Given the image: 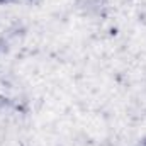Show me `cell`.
<instances>
[{
	"mask_svg": "<svg viewBox=\"0 0 146 146\" xmlns=\"http://www.w3.org/2000/svg\"><path fill=\"white\" fill-rule=\"evenodd\" d=\"M0 146H24L19 139H7V141H3Z\"/></svg>",
	"mask_w": 146,
	"mask_h": 146,
	"instance_id": "6da1fadb",
	"label": "cell"
},
{
	"mask_svg": "<svg viewBox=\"0 0 146 146\" xmlns=\"http://www.w3.org/2000/svg\"><path fill=\"white\" fill-rule=\"evenodd\" d=\"M0 100H2V95H0Z\"/></svg>",
	"mask_w": 146,
	"mask_h": 146,
	"instance_id": "7a4b0ae2",
	"label": "cell"
}]
</instances>
